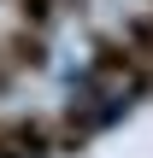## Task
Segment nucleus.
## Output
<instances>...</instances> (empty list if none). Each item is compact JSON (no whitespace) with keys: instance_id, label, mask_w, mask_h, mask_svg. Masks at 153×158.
I'll return each mask as SVG.
<instances>
[{"instance_id":"1","label":"nucleus","mask_w":153,"mask_h":158,"mask_svg":"<svg viewBox=\"0 0 153 158\" xmlns=\"http://www.w3.org/2000/svg\"><path fill=\"white\" fill-rule=\"evenodd\" d=\"M6 129H12L18 158H53V152H59V135H53L41 117H6Z\"/></svg>"},{"instance_id":"3","label":"nucleus","mask_w":153,"mask_h":158,"mask_svg":"<svg viewBox=\"0 0 153 158\" xmlns=\"http://www.w3.org/2000/svg\"><path fill=\"white\" fill-rule=\"evenodd\" d=\"M124 41L142 53V64L153 70V12H147V18H130V23H124Z\"/></svg>"},{"instance_id":"4","label":"nucleus","mask_w":153,"mask_h":158,"mask_svg":"<svg viewBox=\"0 0 153 158\" xmlns=\"http://www.w3.org/2000/svg\"><path fill=\"white\" fill-rule=\"evenodd\" d=\"M0 53H6V47H0ZM6 82H12V64H0V94H6Z\"/></svg>"},{"instance_id":"2","label":"nucleus","mask_w":153,"mask_h":158,"mask_svg":"<svg viewBox=\"0 0 153 158\" xmlns=\"http://www.w3.org/2000/svg\"><path fill=\"white\" fill-rule=\"evenodd\" d=\"M6 59H12V70H47V41H41V29L18 23V35H6Z\"/></svg>"}]
</instances>
